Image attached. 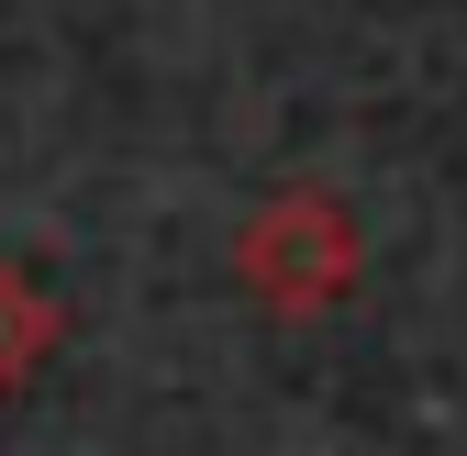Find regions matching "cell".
I'll return each instance as SVG.
<instances>
[{
  "mask_svg": "<svg viewBox=\"0 0 467 456\" xmlns=\"http://www.w3.org/2000/svg\"><path fill=\"white\" fill-rule=\"evenodd\" d=\"M357 267H368V234H357V212H345L323 179L267 190L245 212V234H234V278H245L267 312H289V323L334 312L345 290H357Z\"/></svg>",
  "mask_w": 467,
  "mask_h": 456,
  "instance_id": "cell-1",
  "label": "cell"
},
{
  "mask_svg": "<svg viewBox=\"0 0 467 456\" xmlns=\"http://www.w3.org/2000/svg\"><path fill=\"white\" fill-rule=\"evenodd\" d=\"M56 346H67V301H56L23 256H0V401L34 389V368H45Z\"/></svg>",
  "mask_w": 467,
  "mask_h": 456,
  "instance_id": "cell-2",
  "label": "cell"
}]
</instances>
